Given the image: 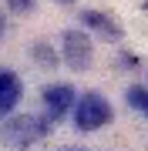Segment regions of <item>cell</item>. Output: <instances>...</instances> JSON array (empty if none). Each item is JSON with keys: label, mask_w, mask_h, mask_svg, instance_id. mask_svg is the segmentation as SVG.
Masks as SVG:
<instances>
[{"label": "cell", "mask_w": 148, "mask_h": 151, "mask_svg": "<svg viewBox=\"0 0 148 151\" xmlns=\"http://www.w3.org/2000/svg\"><path fill=\"white\" fill-rule=\"evenodd\" d=\"M111 118H115V111H111L108 97H101V94H84V97H77V104H74V124H77L81 131H98V128H104Z\"/></svg>", "instance_id": "2"}, {"label": "cell", "mask_w": 148, "mask_h": 151, "mask_svg": "<svg viewBox=\"0 0 148 151\" xmlns=\"http://www.w3.org/2000/svg\"><path fill=\"white\" fill-rule=\"evenodd\" d=\"M128 104L138 108V111L148 118V91H145V87H131V91H128Z\"/></svg>", "instance_id": "7"}, {"label": "cell", "mask_w": 148, "mask_h": 151, "mask_svg": "<svg viewBox=\"0 0 148 151\" xmlns=\"http://www.w3.org/2000/svg\"><path fill=\"white\" fill-rule=\"evenodd\" d=\"M44 104L51 108V118H61V114H67L74 108V87L71 84H54V87H47L44 91Z\"/></svg>", "instance_id": "4"}, {"label": "cell", "mask_w": 148, "mask_h": 151, "mask_svg": "<svg viewBox=\"0 0 148 151\" xmlns=\"http://www.w3.org/2000/svg\"><path fill=\"white\" fill-rule=\"evenodd\" d=\"M0 34H4V14H0Z\"/></svg>", "instance_id": "10"}, {"label": "cell", "mask_w": 148, "mask_h": 151, "mask_svg": "<svg viewBox=\"0 0 148 151\" xmlns=\"http://www.w3.org/2000/svg\"><path fill=\"white\" fill-rule=\"evenodd\" d=\"M64 4H74V0H64Z\"/></svg>", "instance_id": "12"}, {"label": "cell", "mask_w": 148, "mask_h": 151, "mask_svg": "<svg viewBox=\"0 0 148 151\" xmlns=\"http://www.w3.org/2000/svg\"><path fill=\"white\" fill-rule=\"evenodd\" d=\"M34 54H37V64H47V67L57 64V60H54V50L44 47V44H37V47H34Z\"/></svg>", "instance_id": "8"}, {"label": "cell", "mask_w": 148, "mask_h": 151, "mask_svg": "<svg viewBox=\"0 0 148 151\" xmlns=\"http://www.w3.org/2000/svg\"><path fill=\"white\" fill-rule=\"evenodd\" d=\"M51 124H54V121H47V118L17 114V118L4 121V128H0V141H4L7 148H14V151H24V148H30L37 138H44L47 131H51Z\"/></svg>", "instance_id": "1"}, {"label": "cell", "mask_w": 148, "mask_h": 151, "mask_svg": "<svg viewBox=\"0 0 148 151\" xmlns=\"http://www.w3.org/2000/svg\"><path fill=\"white\" fill-rule=\"evenodd\" d=\"M64 151H81V148H64Z\"/></svg>", "instance_id": "11"}, {"label": "cell", "mask_w": 148, "mask_h": 151, "mask_svg": "<svg viewBox=\"0 0 148 151\" xmlns=\"http://www.w3.org/2000/svg\"><path fill=\"white\" fill-rule=\"evenodd\" d=\"M64 60L74 70H84L91 64V40L84 30H64Z\"/></svg>", "instance_id": "3"}, {"label": "cell", "mask_w": 148, "mask_h": 151, "mask_svg": "<svg viewBox=\"0 0 148 151\" xmlns=\"http://www.w3.org/2000/svg\"><path fill=\"white\" fill-rule=\"evenodd\" d=\"M20 101V81L14 70H0V118H7Z\"/></svg>", "instance_id": "6"}, {"label": "cell", "mask_w": 148, "mask_h": 151, "mask_svg": "<svg viewBox=\"0 0 148 151\" xmlns=\"http://www.w3.org/2000/svg\"><path fill=\"white\" fill-rule=\"evenodd\" d=\"M81 20H84V27H91L94 34H101L104 40H121V24L115 20V17L98 14V10H84Z\"/></svg>", "instance_id": "5"}, {"label": "cell", "mask_w": 148, "mask_h": 151, "mask_svg": "<svg viewBox=\"0 0 148 151\" xmlns=\"http://www.w3.org/2000/svg\"><path fill=\"white\" fill-rule=\"evenodd\" d=\"M10 4V10H17V14H30L34 10V0H7Z\"/></svg>", "instance_id": "9"}]
</instances>
